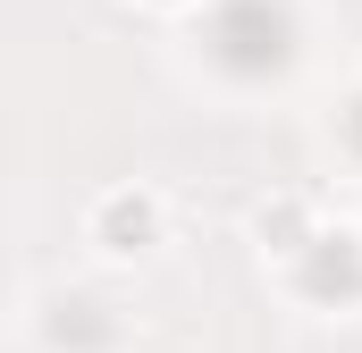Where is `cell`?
<instances>
[{"instance_id": "obj_1", "label": "cell", "mask_w": 362, "mask_h": 353, "mask_svg": "<svg viewBox=\"0 0 362 353\" xmlns=\"http://www.w3.org/2000/svg\"><path fill=\"white\" fill-rule=\"evenodd\" d=\"M211 59H228L236 76H262L286 59V17H278L270 0H228L219 17H211Z\"/></svg>"}, {"instance_id": "obj_3", "label": "cell", "mask_w": 362, "mask_h": 353, "mask_svg": "<svg viewBox=\"0 0 362 353\" xmlns=\"http://www.w3.org/2000/svg\"><path fill=\"white\" fill-rule=\"evenodd\" d=\"M144 227H152L144 202H110V236H135V244H144Z\"/></svg>"}, {"instance_id": "obj_2", "label": "cell", "mask_w": 362, "mask_h": 353, "mask_svg": "<svg viewBox=\"0 0 362 353\" xmlns=\"http://www.w3.org/2000/svg\"><path fill=\"white\" fill-rule=\"evenodd\" d=\"M312 286H320V294H354V286H362V261H354V253H329V261L312 269Z\"/></svg>"}, {"instance_id": "obj_4", "label": "cell", "mask_w": 362, "mask_h": 353, "mask_svg": "<svg viewBox=\"0 0 362 353\" xmlns=\"http://www.w3.org/2000/svg\"><path fill=\"white\" fill-rule=\"evenodd\" d=\"M354 143H362V101H354Z\"/></svg>"}]
</instances>
